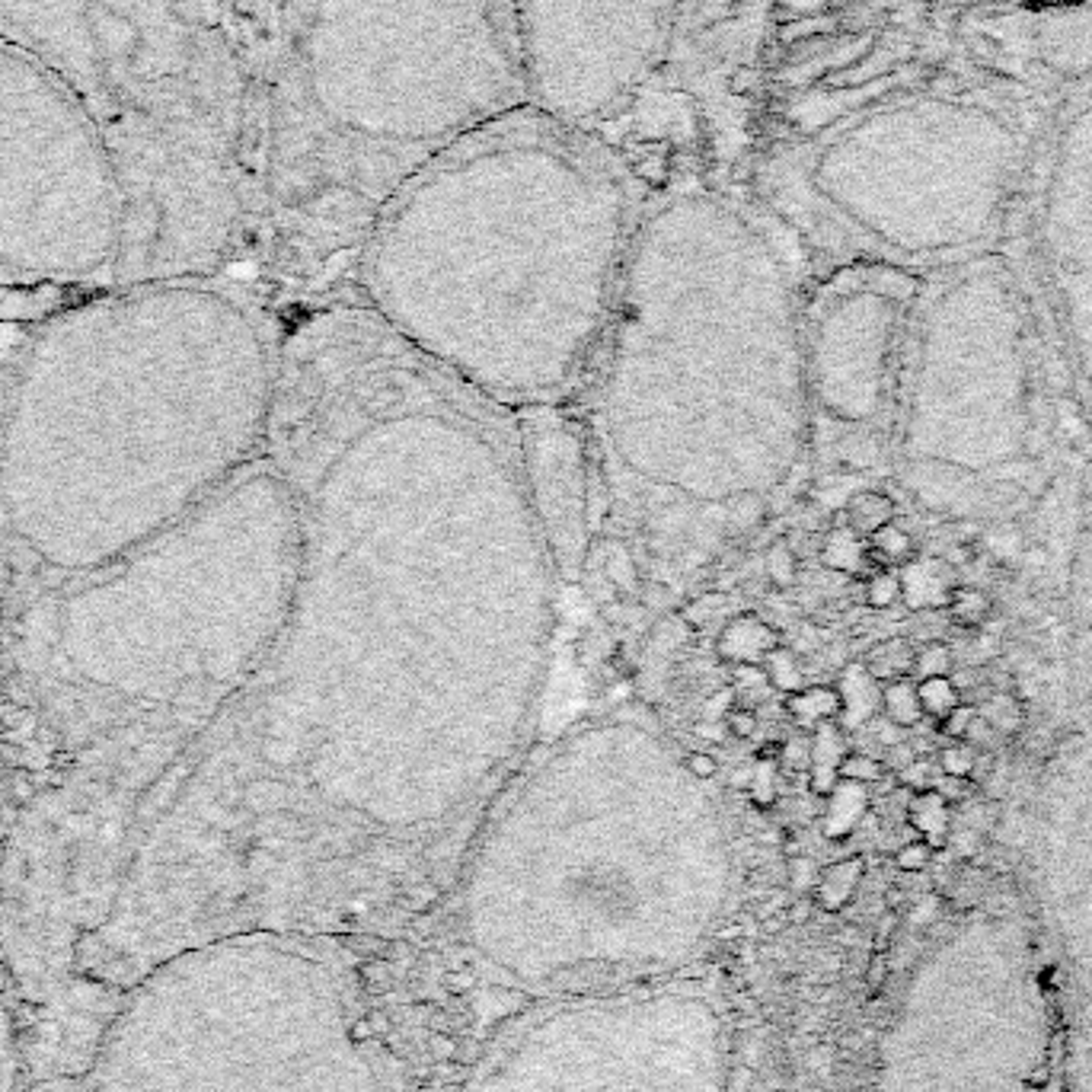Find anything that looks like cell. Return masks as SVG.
I'll return each mask as SVG.
<instances>
[{"instance_id":"cell-1","label":"cell","mask_w":1092,"mask_h":1092,"mask_svg":"<svg viewBox=\"0 0 1092 1092\" xmlns=\"http://www.w3.org/2000/svg\"><path fill=\"white\" fill-rule=\"evenodd\" d=\"M266 457L301 569L221 748L246 831L307 920L425 911L543 716L562 582L518 412L345 301L281 336Z\"/></svg>"},{"instance_id":"cell-2","label":"cell","mask_w":1092,"mask_h":1092,"mask_svg":"<svg viewBox=\"0 0 1092 1092\" xmlns=\"http://www.w3.org/2000/svg\"><path fill=\"white\" fill-rule=\"evenodd\" d=\"M585 429L642 572L684 582L773 518L812 444L799 253L755 199L642 202Z\"/></svg>"},{"instance_id":"cell-3","label":"cell","mask_w":1092,"mask_h":1092,"mask_svg":"<svg viewBox=\"0 0 1092 1092\" xmlns=\"http://www.w3.org/2000/svg\"><path fill=\"white\" fill-rule=\"evenodd\" d=\"M639 209L632 173L592 128L518 106L374 217L362 304L496 406H565L607 338Z\"/></svg>"},{"instance_id":"cell-4","label":"cell","mask_w":1092,"mask_h":1092,"mask_svg":"<svg viewBox=\"0 0 1092 1092\" xmlns=\"http://www.w3.org/2000/svg\"><path fill=\"white\" fill-rule=\"evenodd\" d=\"M457 882L489 955H677L723 911L731 844L684 748L624 700L530 748Z\"/></svg>"},{"instance_id":"cell-5","label":"cell","mask_w":1092,"mask_h":1092,"mask_svg":"<svg viewBox=\"0 0 1092 1092\" xmlns=\"http://www.w3.org/2000/svg\"><path fill=\"white\" fill-rule=\"evenodd\" d=\"M528 103L511 0H288L272 205L323 253L358 249L412 177Z\"/></svg>"},{"instance_id":"cell-6","label":"cell","mask_w":1092,"mask_h":1092,"mask_svg":"<svg viewBox=\"0 0 1092 1092\" xmlns=\"http://www.w3.org/2000/svg\"><path fill=\"white\" fill-rule=\"evenodd\" d=\"M93 118L125 205L122 278H211L246 211V90L202 0H0Z\"/></svg>"},{"instance_id":"cell-7","label":"cell","mask_w":1092,"mask_h":1092,"mask_svg":"<svg viewBox=\"0 0 1092 1092\" xmlns=\"http://www.w3.org/2000/svg\"><path fill=\"white\" fill-rule=\"evenodd\" d=\"M1015 157V131L984 106L898 100L773 157L755 202L799 256L943 253L997 224Z\"/></svg>"},{"instance_id":"cell-8","label":"cell","mask_w":1092,"mask_h":1092,"mask_svg":"<svg viewBox=\"0 0 1092 1092\" xmlns=\"http://www.w3.org/2000/svg\"><path fill=\"white\" fill-rule=\"evenodd\" d=\"M122 253V189L93 118L46 64L0 36V275H118Z\"/></svg>"},{"instance_id":"cell-9","label":"cell","mask_w":1092,"mask_h":1092,"mask_svg":"<svg viewBox=\"0 0 1092 1092\" xmlns=\"http://www.w3.org/2000/svg\"><path fill=\"white\" fill-rule=\"evenodd\" d=\"M511 7L530 103L592 128L649 80L681 0H511Z\"/></svg>"},{"instance_id":"cell-10","label":"cell","mask_w":1092,"mask_h":1092,"mask_svg":"<svg viewBox=\"0 0 1092 1092\" xmlns=\"http://www.w3.org/2000/svg\"><path fill=\"white\" fill-rule=\"evenodd\" d=\"M920 278L891 262L831 269L802 304L812 406L837 425H869L888 400L891 355Z\"/></svg>"},{"instance_id":"cell-11","label":"cell","mask_w":1092,"mask_h":1092,"mask_svg":"<svg viewBox=\"0 0 1092 1092\" xmlns=\"http://www.w3.org/2000/svg\"><path fill=\"white\" fill-rule=\"evenodd\" d=\"M524 476L562 585H578L592 553V444L565 406L518 412Z\"/></svg>"},{"instance_id":"cell-12","label":"cell","mask_w":1092,"mask_h":1092,"mask_svg":"<svg viewBox=\"0 0 1092 1092\" xmlns=\"http://www.w3.org/2000/svg\"><path fill=\"white\" fill-rule=\"evenodd\" d=\"M780 646H783L780 629L770 626L763 617L751 614V610L735 614L716 636L719 661L731 664V668H760L763 658Z\"/></svg>"},{"instance_id":"cell-13","label":"cell","mask_w":1092,"mask_h":1092,"mask_svg":"<svg viewBox=\"0 0 1092 1092\" xmlns=\"http://www.w3.org/2000/svg\"><path fill=\"white\" fill-rule=\"evenodd\" d=\"M901 600L911 610H936L948 607V597L958 585L946 560H911L901 569Z\"/></svg>"},{"instance_id":"cell-14","label":"cell","mask_w":1092,"mask_h":1092,"mask_svg":"<svg viewBox=\"0 0 1092 1092\" xmlns=\"http://www.w3.org/2000/svg\"><path fill=\"white\" fill-rule=\"evenodd\" d=\"M847 731L840 723H821L808 741V789L827 799L840 783V760L847 755Z\"/></svg>"},{"instance_id":"cell-15","label":"cell","mask_w":1092,"mask_h":1092,"mask_svg":"<svg viewBox=\"0 0 1092 1092\" xmlns=\"http://www.w3.org/2000/svg\"><path fill=\"white\" fill-rule=\"evenodd\" d=\"M837 691H840V700H844V709H840V725H844V731L869 725L882 709V684L866 671L862 661L847 664L844 674H840Z\"/></svg>"},{"instance_id":"cell-16","label":"cell","mask_w":1092,"mask_h":1092,"mask_svg":"<svg viewBox=\"0 0 1092 1092\" xmlns=\"http://www.w3.org/2000/svg\"><path fill=\"white\" fill-rule=\"evenodd\" d=\"M908 821L916 837L926 840L933 850H943L952 840V802L939 789H920L908 802Z\"/></svg>"},{"instance_id":"cell-17","label":"cell","mask_w":1092,"mask_h":1092,"mask_svg":"<svg viewBox=\"0 0 1092 1092\" xmlns=\"http://www.w3.org/2000/svg\"><path fill=\"white\" fill-rule=\"evenodd\" d=\"M783 706H786V716L792 719V725H799L802 731H815L821 723H840L844 700H840L837 687L812 684L786 696Z\"/></svg>"},{"instance_id":"cell-18","label":"cell","mask_w":1092,"mask_h":1092,"mask_svg":"<svg viewBox=\"0 0 1092 1092\" xmlns=\"http://www.w3.org/2000/svg\"><path fill=\"white\" fill-rule=\"evenodd\" d=\"M827 808H824V837L827 840H844L856 831V824L862 821V815L869 812V792L866 786L840 780L834 786V792L827 795Z\"/></svg>"},{"instance_id":"cell-19","label":"cell","mask_w":1092,"mask_h":1092,"mask_svg":"<svg viewBox=\"0 0 1092 1092\" xmlns=\"http://www.w3.org/2000/svg\"><path fill=\"white\" fill-rule=\"evenodd\" d=\"M597 569L607 578L614 592L639 594L642 588V565L632 553V546L624 537H604L597 540Z\"/></svg>"},{"instance_id":"cell-20","label":"cell","mask_w":1092,"mask_h":1092,"mask_svg":"<svg viewBox=\"0 0 1092 1092\" xmlns=\"http://www.w3.org/2000/svg\"><path fill=\"white\" fill-rule=\"evenodd\" d=\"M898 518V501L882 489H862V493L850 496L847 508H844V524L850 530H856L862 540H869L872 533L888 528Z\"/></svg>"},{"instance_id":"cell-21","label":"cell","mask_w":1092,"mask_h":1092,"mask_svg":"<svg viewBox=\"0 0 1092 1092\" xmlns=\"http://www.w3.org/2000/svg\"><path fill=\"white\" fill-rule=\"evenodd\" d=\"M821 562L824 569L831 572H844V575H862L869 572L872 556H869V540H862L856 530H850L847 524H837V528L827 530L824 546H821Z\"/></svg>"},{"instance_id":"cell-22","label":"cell","mask_w":1092,"mask_h":1092,"mask_svg":"<svg viewBox=\"0 0 1092 1092\" xmlns=\"http://www.w3.org/2000/svg\"><path fill=\"white\" fill-rule=\"evenodd\" d=\"M862 872H866V859L862 856H847L827 866L815 884V904L824 911H840L844 904L853 898L856 884L862 882Z\"/></svg>"},{"instance_id":"cell-23","label":"cell","mask_w":1092,"mask_h":1092,"mask_svg":"<svg viewBox=\"0 0 1092 1092\" xmlns=\"http://www.w3.org/2000/svg\"><path fill=\"white\" fill-rule=\"evenodd\" d=\"M914 658H916V649L911 639L904 636H891V639H882L879 646H872L866 652V671L876 677L879 684H891V681H904V677H914Z\"/></svg>"},{"instance_id":"cell-24","label":"cell","mask_w":1092,"mask_h":1092,"mask_svg":"<svg viewBox=\"0 0 1092 1092\" xmlns=\"http://www.w3.org/2000/svg\"><path fill=\"white\" fill-rule=\"evenodd\" d=\"M882 716L898 728H916L923 723V706L916 696V681L904 677V681L882 684Z\"/></svg>"},{"instance_id":"cell-25","label":"cell","mask_w":1092,"mask_h":1092,"mask_svg":"<svg viewBox=\"0 0 1092 1092\" xmlns=\"http://www.w3.org/2000/svg\"><path fill=\"white\" fill-rule=\"evenodd\" d=\"M914 553L916 546L911 533L898 528V524H888V528H882L869 537V556L872 562H879V569H904L914 560Z\"/></svg>"},{"instance_id":"cell-26","label":"cell","mask_w":1092,"mask_h":1092,"mask_svg":"<svg viewBox=\"0 0 1092 1092\" xmlns=\"http://www.w3.org/2000/svg\"><path fill=\"white\" fill-rule=\"evenodd\" d=\"M760 674H763V681H767L773 691L783 693V696H789V693L802 691V687H805V674H802L799 655H795L792 649H786V646L773 649L767 658H763Z\"/></svg>"},{"instance_id":"cell-27","label":"cell","mask_w":1092,"mask_h":1092,"mask_svg":"<svg viewBox=\"0 0 1092 1092\" xmlns=\"http://www.w3.org/2000/svg\"><path fill=\"white\" fill-rule=\"evenodd\" d=\"M948 614L958 626H968V629H978L984 626L990 614H993V600L987 592H980V588H965L958 585L952 597H948Z\"/></svg>"},{"instance_id":"cell-28","label":"cell","mask_w":1092,"mask_h":1092,"mask_svg":"<svg viewBox=\"0 0 1092 1092\" xmlns=\"http://www.w3.org/2000/svg\"><path fill=\"white\" fill-rule=\"evenodd\" d=\"M799 569H802L799 553L792 550V543L786 537H777L767 546V553H763V572H767L773 588H780V592L795 588V582H799Z\"/></svg>"},{"instance_id":"cell-29","label":"cell","mask_w":1092,"mask_h":1092,"mask_svg":"<svg viewBox=\"0 0 1092 1092\" xmlns=\"http://www.w3.org/2000/svg\"><path fill=\"white\" fill-rule=\"evenodd\" d=\"M916 696H920L923 716L936 719V723L962 703V691H958V684L952 677H926V681H916Z\"/></svg>"},{"instance_id":"cell-30","label":"cell","mask_w":1092,"mask_h":1092,"mask_svg":"<svg viewBox=\"0 0 1092 1092\" xmlns=\"http://www.w3.org/2000/svg\"><path fill=\"white\" fill-rule=\"evenodd\" d=\"M978 716L984 719L987 725H993V731L1003 738H1012L1015 731L1022 728V706L1019 700H1012L1007 693H997V696H990L987 703H980Z\"/></svg>"},{"instance_id":"cell-31","label":"cell","mask_w":1092,"mask_h":1092,"mask_svg":"<svg viewBox=\"0 0 1092 1092\" xmlns=\"http://www.w3.org/2000/svg\"><path fill=\"white\" fill-rule=\"evenodd\" d=\"M748 799L757 808H770L780 799V786H777V760H760L755 757L751 763V777H748Z\"/></svg>"},{"instance_id":"cell-32","label":"cell","mask_w":1092,"mask_h":1092,"mask_svg":"<svg viewBox=\"0 0 1092 1092\" xmlns=\"http://www.w3.org/2000/svg\"><path fill=\"white\" fill-rule=\"evenodd\" d=\"M955 655L946 642H926L916 649L914 658V681H926V677H952Z\"/></svg>"},{"instance_id":"cell-33","label":"cell","mask_w":1092,"mask_h":1092,"mask_svg":"<svg viewBox=\"0 0 1092 1092\" xmlns=\"http://www.w3.org/2000/svg\"><path fill=\"white\" fill-rule=\"evenodd\" d=\"M904 588H901V572L894 569H879L869 575L866 582V604L872 610H888L901 600Z\"/></svg>"},{"instance_id":"cell-34","label":"cell","mask_w":1092,"mask_h":1092,"mask_svg":"<svg viewBox=\"0 0 1092 1092\" xmlns=\"http://www.w3.org/2000/svg\"><path fill=\"white\" fill-rule=\"evenodd\" d=\"M978 767V751L965 745V741H952L948 748L939 751V773L952 780H971Z\"/></svg>"},{"instance_id":"cell-35","label":"cell","mask_w":1092,"mask_h":1092,"mask_svg":"<svg viewBox=\"0 0 1092 1092\" xmlns=\"http://www.w3.org/2000/svg\"><path fill=\"white\" fill-rule=\"evenodd\" d=\"M884 777V763L872 755H862V751H847L844 760H840V780L859 783V786H872Z\"/></svg>"},{"instance_id":"cell-36","label":"cell","mask_w":1092,"mask_h":1092,"mask_svg":"<svg viewBox=\"0 0 1092 1092\" xmlns=\"http://www.w3.org/2000/svg\"><path fill=\"white\" fill-rule=\"evenodd\" d=\"M933 853H936V850L926 844V840L916 837V840L904 844L898 853H894V866H898L901 872H923L933 862Z\"/></svg>"},{"instance_id":"cell-37","label":"cell","mask_w":1092,"mask_h":1092,"mask_svg":"<svg viewBox=\"0 0 1092 1092\" xmlns=\"http://www.w3.org/2000/svg\"><path fill=\"white\" fill-rule=\"evenodd\" d=\"M818 876H821V872H818V866L808 856H802V853H795V856H789V866H786V879H789V888L792 891H815V884H818Z\"/></svg>"},{"instance_id":"cell-38","label":"cell","mask_w":1092,"mask_h":1092,"mask_svg":"<svg viewBox=\"0 0 1092 1092\" xmlns=\"http://www.w3.org/2000/svg\"><path fill=\"white\" fill-rule=\"evenodd\" d=\"M684 767L700 783H713L723 773V760L713 751H684Z\"/></svg>"},{"instance_id":"cell-39","label":"cell","mask_w":1092,"mask_h":1092,"mask_svg":"<svg viewBox=\"0 0 1092 1092\" xmlns=\"http://www.w3.org/2000/svg\"><path fill=\"white\" fill-rule=\"evenodd\" d=\"M975 716H978V709H975V706L958 703L946 719H939V731H943V735H946L948 741H962V738H965V731H968V725L975 723Z\"/></svg>"},{"instance_id":"cell-40","label":"cell","mask_w":1092,"mask_h":1092,"mask_svg":"<svg viewBox=\"0 0 1092 1092\" xmlns=\"http://www.w3.org/2000/svg\"><path fill=\"white\" fill-rule=\"evenodd\" d=\"M965 745H971L978 751V755H993V745H997V731H993V725H987L984 719L980 716H975V723L968 725V731H965Z\"/></svg>"},{"instance_id":"cell-41","label":"cell","mask_w":1092,"mask_h":1092,"mask_svg":"<svg viewBox=\"0 0 1092 1092\" xmlns=\"http://www.w3.org/2000/svg\"><path fill=\"white\" fill-rule=\"evenodd\" d=\"M725 725H728V735L731 738H751L757 731V716L751 713L748 706H731L725 713Z\"/></svg>"},{"instance_id":"cell-42","label":"cell","mask_w":1092,"mask_h":1092,"mask_svg":"<svg viewBox=\"0 0 1092 1092\" xmlns=\"http://www.w3.org/2000/svg\"><path fill=\"white\" fill-rule=\"evenodd\" d=\"M888 965L891 962H888V955H884V952H876V955L869 958V968H866V987L869 990H879L884 980H888V971H891Z\"/></svg>"},{"instance_id":"cell-43","label":"cell","mask_w":1092,"mask_h":1092,"mask_svg":"<svg viewBox=\"0 0 1092 1092\" xmlns=\"http://www.w3.org/2000/svg\"><path fill=\"white\" fill-rule=\"evenodd\" d=\"M696 735L703 741H713V745H723L728 738V725H725V719H703V723L696 725Z\"/></svg>"},{"instance_id":"cell-44","label":"cell","mask_w":1092,"mask_h":1092,"mask_svg":"<svg viewBox=\"0 0 1092 1092\" xmlns=\"http://www.w3.org/2000/svg\"><path fill=\"white\" fill-rule=\"evenodd\" d=\"M894 930H898V914L891 911V914H884L882 920H879V930H876V952H888Z\"/></svg>"},{"instance_id":"cell-45","label":"cell","mask_w":1092,"mask_h":1092,"mask_svg":"<svg viewBox=\"0 0 1092 1092\" xmlns=\"http://www.w3.org/2000/svg\"><path fill=\"white\" fill-rule=\"evenodd\" d=\"M901 783L916 786V792H920V789H930V767H926L923 760H920V763L914 760L911 767L901 773Z\"/></svg>"},{"instance_id":"cell-46","label":"cell","mask_w":1092,"mask_h":1092,"mask_svg":"<svg viewBox=\"0 0 1092 1092\" xmlns=\"http://www.w3.org/2000/svg\"><path fill=\"white\" fill-rule=\"evenodd\" d=\"M812 911H815V898H802V901H792L789 908H786V920L789 923H805L808 916H812Z\"/></svg>"},{"instance_id":"cell-47","label":"cell","mask_w":1092,"mask_h":1092,"mask_svg":"<svg viewBox=\"0 0 1092 1092\" xmlns=\"http://www.w3.org/2000/svg\"><path fill=\"white\" fill-rule=\"evenodd\" d=\"M884 901H888V908H891V911H901V908H904V901H908V898H904V891H901V888H888V894H884Z\"/></svg>"},{"instance_id":"cell-48","label":"cell","mask_w":1092,"mask_h":1092,"mask_svg":"<svg viewBox=\"0 0 1092 1092\" xmlns=\"http://www.w3.org/2000/svg\"><path fill=\"white\" fill-rule=\"evenodd\" d=\"M434 1054H454V1042L451 1039H434Z\"/></svg>"}]
</instances>
